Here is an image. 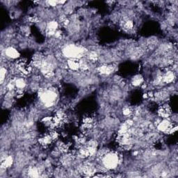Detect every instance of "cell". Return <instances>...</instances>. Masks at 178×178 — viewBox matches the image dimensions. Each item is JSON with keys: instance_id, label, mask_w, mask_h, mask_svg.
Listing matches in <instances>:
<instances>
[{"instance_id": "6da1fadb", "label": "cell", "mask_w": 178, "mask_h": 178, "mask_svg": "<svg viewBox=\"0 0 178 178\" xmlns=\"http://www.w3.org/2000/svg\"><path fill=\"white\" fill-rule=\"evenodd\" d=\"M104 166L107 169H114L118 166L119 163V157L117 154L110 152L104 156L102 159Z\"/></svg>"}, {"instance_id": "7a4b0ae2", "label": "cell", "mask_w": 178, "mask_h": 178, "mask_svg": "<svg viewBox=\"0 0 178 178\" xmlns=\"http://www.w3.org/2000/svg\"><path fill=\"white\" fill-rule=\"evenodd\" d=\"M84 53V49L80 47L74 45V44H69L63 49V54L69 58L76 59L79 57H82V54Z\"/></svg>"}, {"instance_id": "3957f363", "label": "cell", "mask_w": 178, "mask_h": 178, "mask_svg": "<svg viewBox=\"0 0 178 178\" xmlns=\"http://www.w3.org/2000/svg\"><path fill=\"white\" fill-rule=\"evenodd\" d=\"M40 96L41 100L43 102L44 105L48 107H51L57 98V94L52 90H44V91L41 92Z\"/></svg>"}, {"instance_id": "277c9868", "label": "cell", "mask_w": 178, "mask_h": 178, "mask_svg": "<svg viewBox=\"0 0 178 178\" xmlns=\"http://www.w3.org/2000/svg\"><path fill=\"white\" fill-rule=\"evenodd\" d=\"M158 114L159 116L162 118L163 119L169 118L171 115V109L169 105L163 104L159 107L158 109Z\"/></svg>"}, {"instance_id": "5b68a950", "label": "cell", "mask_w": 178, "mask_h": 178, "mask_svg": "<svg viewBox=\"0 0 178 178\" xmlns=\"http://www.w3.org/2000/svg\"><path fill=\"white\" fill-rule=\"evenodd\" d=\"M39 143H40V145L43 146H48L49 145L52 143V141H53V139L51 137L50 134H44L43 136H42L41 137L39 138L38 140Z\"/></svg>"}, {"instance_id": "8992f818", "label": "cell", "mask_w": 178, "mask_h": 178, "mask_svg": "<svg viewBox=\"0 0 178 178\" xmlns=\"http://www.w3.org/2000/svg\"><path fill=\"white\" fill-rule=\"evenodd\" d=\"M5 54L7 57L11 59H17L20 57V53L18 52V51L13 47H9L6 49L5 51Z\"/></svg>"}, {"instance_id": "52a82bcc", "label": "cell", "mask_w": 178, "mask_h": 178, "mask_svg": "<svg viewBox=\"0 0 178 178\" xmlns=\"http://www.w3.org/2000/svg\"><path fill=\"white\" fill-rule=\"evenodd\" d=\"M67 65H68V66L70 69H72V70H78L80 67V63L78 61L74 59L69 60L68 62H67Z\"/></svg>"}, {"instance_id": "ba28073f", "label": "cell", "mask_w": 178, "mask_h": 178, "mask_svg": "<svg viewBox=\"0 0 178 178\" xmlns=\"http://www.w3.org/2000/svg\"><path fill=\"white\" fill-rule=\"evenodd\" d=\"M99 71L102 74L109 75L113 71V67L111 65H102V66L99 67Z\"/></svg>"}, {"instance_id": "9c48e42d", "label": "cell", "mask_w": 178, "mask_h": 178, "mask_svg": "<svg viewBox=\"0 0 178 178\" xmlns=\"http://www.w3.org/2000/svg\"><path fill=\"white\" fill-rule=\"evenodd\" d=\"M174 74L172 72H168L162 77V81L166 83H171L174 80Z\"/></svg>"}, {"instance_id": "30bf717a", "label": "cell", "mask_w": 178, "mask_h": 178, "mask_svg": "<svg viewBox=\"0 0 178 178\" xmlns=\"http://www.w3.org/2000/svg\"><path fill=\"white\" fill-rule=\"evenodd\" d=\"M13 164V159L11 156H7V157L4 158L1 161V167L6 169L9 168Z\"/></svg>"}, {"instance_id": "8fae6325", "label": "cell", "mask_w": 178, "mask_h": 178, "mask_svg": "<svg viewBox=\"0 0 178 178\" xmlns=\"http://www.w3.org/2000/svg\"><path fill=\"white\" fill-rule=\"evenodd\" d=\"M133 22H131V20H127L123 21V28L126 31H130L133 28Z\"/></svg>"}, {"instance_id": "7c38bea8", "label": "cell", "mask_w": 178, "mask_h": 178, "mask_svg": "<svg viewBox=\"0 0 178 178\" xmlns=\"http://www.w3.org/2000/svg\"><path fill=\"white\" fill-rule=\"evenodd\" d=\"M143 82V79L141 75H136L132 80L133 85L136 86H138L142 84Z\"/></svg>"}, {"instance_id": "4fadbf2b", "label": "cell", "mask_w": 178, "mask_h": 178, "mask_svg": "<svg viewBox=\"0 0 178 178\" xmlns=\"http://www.w3.org/2000/svg\"><path fill=\"white\" fill-rule=\"evenodd\" d=\"M15 85H16V86L17 87L18 89L22 90V89L24 88V86H25V82H24V80H22V79H18V80L16 81V82H15Z\"/></svg>"}, {"instance_id": "5bb4252c", "label": "cell", "mask_w": 178, "mask_h": 178, "mask_svg": "<svg viewBox=\"0 0 178 178\" xmlns=\"http://www.w3.org/2000/svg\"><path fill=\"white\" fill-rule=\"evenodd\" d=\"M29 174L31 177H38V171L36 168H31V169H29Z\"/></svg>"}, {"instance_id": "9a60e30c", "label": "cell", "mask_w": 178, "mask_h": 178, "mask_svg": "<svg viewBox=\"0 0 178 178\" xmlns=\"http://www.w3.org/2000/svg\"><path fill=\"white\" fill-rule=\"evenodd\" d=\"M6 70L4 67H1V70H0V77H1V83L4 82L5 77H6Z\"/></svg>"}, {"instance_id": "2e32d148", "label": "cell", "mask_w": 178, "mask_h": 178, "mask_svg": "<svg viewBox=\"0 0 178 178\" xmlns=\"http://www.w3.org/2000/svg\"><path fill=\"white\" fill-rule=\"evenodd\" d=\"M123 113L125 116H128V115H129L130 113H131V111L129 108H127H127H125L124 109H123Z\"/></svg>"}, {"instance_id": "e0dca14e", "label": "cell", "mask_w": 178, "mask_h": 178, "mask_svg": "<svg viewBox=\"0 0 178 178\" xmlns=\"http://www.w3.org/2000/svg\"><path fill=\"white\" fill-rule=\"evenodd\" d=\"M89 59H90V60L93 61H96L97 59H98V56H97L96 54L95 53H91L90 54V57H89Z\"/></svg>"}, {"instance_id": "ac0fdd59", "label": "cell", "mask_w": 178, "mask_h": 178, "mask_svg": "<svg viewBox=\"0 0 178 178\" xmlns=\"http://www.w3.org/2000/svg\"><path fill=\"white\" fill-rule=\"evenodd\" d=\"M48 4L49 5H51V6H57V4H59V1H48Z\"/></svg>"}]
</instances>
